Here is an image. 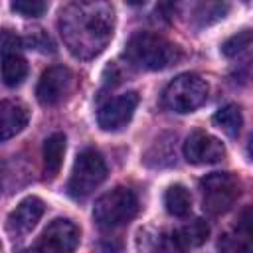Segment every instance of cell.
I'll list each match as a JSON object with an SVG mask.
<instances>
[{"label":"cell","mask_w":253,"mask_h":253,"mask_svg":"<svg viewBox=\"0 0 253 253\" xmlns=\"http://www.w3.org/2000/svg\"><path fill=\"white\" fill-rule=\"evenodd\" d=\"M115 10L109 2H71L59 12L63 43L77 59H93L113 38Z\"/></svg>","instance_id":"6da1fadb"},{"label":"cell","mask_w":253,"mask_h":253,"mask_svg":"<svg viewBox=\"0 0 253 253\" xmlns=\"http://www.w3.org/2000/svg\"><path fill=\"white\" fill-rule=\"evenodd\" d=\"M125 55L138 69L158 71L176 63L180 59V49L160 34L136 32L128 40Z\"/></svg>","instance_id":"7a4b0ae2"},{"label":"cell","mask_w":253,"mask_h":253,"mask_svg":"<svg viewBox=\"0 0 253 253\" xmlns=\"http://www.w3.org/2000/svg\"><path fill=\"white\" fill-rule=\"evenodd\" d=\"M138 211V198L132 190L117 186L105 192L93 208V219L103 229H117L126 225Z\"/></svg>","instance_id":"3957f363"},{"label":"cell","mask_w":253,"mask_h":253,"mask_svg":"<svg viewBox=\"0 0 253 253\" xmlns=\"http://www.w3.org/2000/svg\"><path fill=\"white\" fill-rule=\"evenodd\" d=\"M206 99L208 83L196 73H182L174 77L162 93L164 107L174 113H192L198 107H202Z\"/></svg>","instance_id":"277c9868"},{"label":"cell","mask_w":253,"mask_h":253,"mask_svg":"<svg viewBox=\"0 0 253 253\" xmlns=\"http://www.w3.org/2000/svg\"><path fill=\"white\" fill-rule=\"evenodd\" d=\"M105 178H107V164L101 152L95 148H83L73 162L67 192L77 200L85 198L95 188H99L105 182Z\"/></svg>","instance_id":"5b68a950"},{"label":"cell","mask_w":253,"mask_h":253,"mask_svg":"<svg viewBox=\"0 0 253 253\" xmlns=\"http://www.w3.org/2000/svg\"><path fill=\"white\" fill-rule=\"evenodd\" d=\"M202 206L210 215H221L235 204L239 196V182L229 172H213L202 178Z\"/></svg>","instance_id":"8992f818"},{"label":"cell","mask_w":253,"mask_h":253,"mask_svg":"<svg viewBox=\"0 0 253 253\" xmlns=\"http://www.w3.org/2000/svg\"><path fill=\"white\" fill-rule=\"evenodd\" d=\"M136 107H138V93L136 91L121 93V95H117V97H113L101 105V109L97 113V123L107 132L121 130L128 125Z\"/></svg>","instance_id":"52a82bcc"},{"label":"cell","mask_w":253,"mask_h":253,"mask_svg":"<svg viewBox=\"0 0 253 253\" xmlns=\"http://www.w3.org/2000/svg\"><path fill=\"white\" fill-rule=\"evenodd\" d=\"M79 245V227L69 219H53L36 243V253H73Z\"/></svg>","instance_id":"ba28073f"},{"label":"cell","mask_w":253,"mask_h":253,"mask_svg":"<svg viewBox=\"0 0 253 253\" xmlns=\"http://www.w3.org/2000/svg\"><path fill=\"white\" fill-rule=\"evenodd\" d=\"M71 87H73L71 69L65 65H53L42 73V77L38 81L36 95L43 107H53L69 95Z\"/></svg>","instance_id":"9c48e42d"},{"label":"cell","mask_w":253,"mask_h":253,"mask_svg":"<svg viewBox=\"0 0 253 253\" xmlns=\"http://www.w3.org/2000/svg\"><path fill=\"white\" fill-rule=\"evenodd\" d=\"M184 156L192 164H215L223 160L225 146L213 134L206 130H194L184 142Z\"/></svg>","instance_id":"30bf717a"},{"label":"cell","mask_w":253,"mask_h":253,"mask_svg":"<svg viewBox=\"0 0 253 253\" xmlns=\"http://www.w3.org/2000/svg\"><path fill=\"white\" fill-rule=\"evenodd\" d=\"M45 211V204L36 198V196H28L24 198L8 215V231L12 235H24L28 231H32L36 227V223L40 221V217Z\"/></svg>","instance_id":"8fae6325"},{"label":"cell","mask_w":253,"mask_h":253,"mask_svg":"<svg viewBox=\"0 0 253 253\" xmlns=\"http://www.w3.org/2000/svg\"><path fill=\"white\" fill-rule=\"evenodd\" d=\"M30 121V109L18 99H8L0 103V140H8L20 134Z\"/></svg>","instance_id":"7c38bea8"},{"label":"cell","mask_w":253,"mask_h":253,"mask_svg":"<svg viewBox=\"0 0 253 253\" xmlns=\"http://www.w3.org/2000/svg\"><path fill=\"white\" fill-rule=\"evenodd\" d=\"M63 154H65V134L63 132L49 134L43 142V170L49 178H53L59 172L63 164Z\"/></svg>","instance_id":"4fadbf2b"},{"label":"cell","mask_w":253,"mask_h":253,"mask_svg":"<svg viewBox=\"0 0 253 253\" xmlns=\"http://www.w3.org/2000/svg\"><path fill=\"white\" fill-rule=\"evenodd\" d=\"M251 231H249V221L247 215L241 221V227L235 231H227L219 237L217 251L219 253H251Z\"/></svg>","instance_id":"5bb4252c"},{"label":"cell","mask_w":253,"mask_h":253,"mask_svg":"<svg viewBox=\"0 0 253 253\" xmlns=\"http://www.w3.org/2000/svg\"><path fill=\"white\" fill-rule=\"evenodd\" d=\"M210 227L204 219H192L186 225H182L176 233H174V243L180 249H188V247H198L208 239Z\"/></svg>","instance_id":"9a60e30c"},{"label":"cell","mask_w":253,"mask_h":253,"mask_svg":"<svg viewBox=\"0 0 253 253\" xmlns=\"http://www.w3.org/2000/svg\"><path fill=\"white\" fill-rule=\"evenodd\" d=\"M164 206L170 215L184 217L192 210V196L182 184H174L164 192Z\"/></svg>","instance_id":"2e32d148"},{"label":"cell","mask_w":253,"mask_h":253,"mask_svg":"<svg viewBox=\"0 0 253 253\" xmlns=\"http://www.w3.org/2000/svg\"><path fill=\"white\" fill-rule=\"evenodd\" d=\"M28 77V61L20 53L4 55L2 59V81L8 87H18Z\"/></svg>","instance_id":"e0dca14e"},{"label":"cell","mask_w":253,"mask_h":253,"mask_svg":"<svg viewBox=\"0 0 253 253\" xmlns=\"http://www.w3.org/2000/svg\"><path fill=\"white\" fill-rule=\"evenodd\" d=\"M213 123L227 134V136H237L243 125V117H241V109L233 103L221 107L215 115H213Z\"/></svg>","instance_id":"ac0fdd59"},{"label":"cell","mask_w":253,"mask_h":253,"mask_svg":"<svg viewBox=\"0 0 253 253\" xmlns=\"http://www.w3.org/2000/svg\"><path fill=\"white\" fill-rule=\"evenodd\" d=\"M249 45H251V30H241L223 42L221 51L225 57H237L243 51H247Z\"/></svg>","instance_id":"d6986e66"},{"label":"cell","mask_w":253,"mask_h":253,"mask_svg":"<svg viewBox=\"0 0 253 253\" xmlns=\"http://www.w3.org/2000/svg\"><path fill=\"white\" fill-rule=\"evenodd\" d=\"M22 43L28 47V49H36V51H42V53H53L55 51V45L51 42V38L43 32V30H30L24 38H22Z\"/></svg>","instance_id":"ffe728a7"},{"label":"cell","mask_w":253,"mask_h":253,"mask_svg":"<svg viewBox=\"0 0 253 253\" xmlns=\"http://www.w3.org/2000/svg\"><path fill=\"white\" fill-rule=\"evenodd\" d=\"M10 8L24 18H38L47 10V4L42 0H16L10 4Z\"/></svg>","instance_id":"44dd1931"},{"label":"cell","mask_w":253,"mask_h":253,"mask_svg":"<svg viewBox=\"0 0 253 253\" xmlns=\"http://www.w3.org/2000/svg\"><path fill=\"white\" fill-rule=\"evenodd\" d=\"M22 38L16 36L10 30H0V53L2 55H12L18 53V49L22 47Z\"/></svg>","instance_id":"7402d4cb"}]
</instances>
